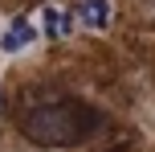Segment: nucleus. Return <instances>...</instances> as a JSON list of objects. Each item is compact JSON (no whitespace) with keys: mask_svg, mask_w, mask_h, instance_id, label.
I'll use <instances>...</instances> for the list:
<instances>
[{"mask_svg":"<svg viewBox=\"0 0 155 152\" xmlns=\"http://www.w3.org/2000/svg\"><path fill=\"white\" fill-rule=\"evenodd\" d=\"M21 128L41 148H74V144H86L102 128V115L82 99H53V103L29 107Z\"/></svg>","mask_w":155,"mask_h":152,"instance_id":"nucleus-1","label":"nucleus"},{"mask_svg":"<svg viewBox=\"0 0 155 152\" xmlns=\"http://www.w3.org/2000/svg\"><path fill=\"white\" fill-rule=\"evenodd\" d=\"M33 41H37V25H33L29 16H8V25L0 29V49H4V54H21Z\"/></svg>","mask_w":155,"mask_h":152,"instance_id":"nucleus-2","label":"nucleus"},{"mask_svg":"<svg viewBox=\"0 0 155 152\" xmlns=\"http://www.w3.org/2000/svg\"><path fill=\"white\" fill-rule=\"evenodd\" d=\"M41 29H45V37H70L74 33V16L61 12L57 4H41Z\"/></svg>","mask_w":155,"mask_h":152,"instance_id":"nucleus-3","label":"nucleus"},{"mask_svg":"<svg viewBox=\"0 0 155 152\" xmlns=\"http://www.w3.org/2000/svg\"><path fill=\"white\" fill-rule=\"evenodd\" d=\"M78 16H82V25H86V29L102 33V29L110 25V0H82Z\"/></svg>","mask_w":155,"mask_h":152,"instance_id":"nucleus-4","label":"nucleus"}]
</instances>
